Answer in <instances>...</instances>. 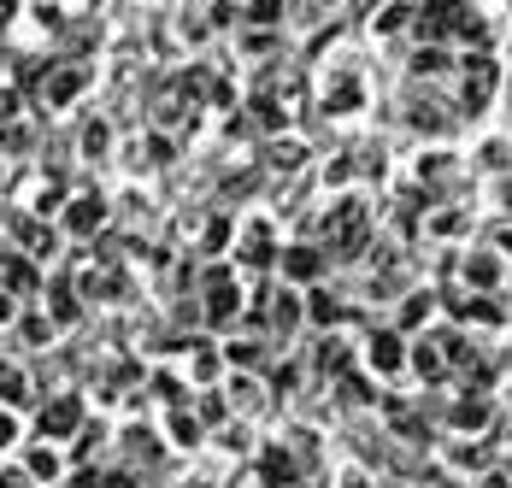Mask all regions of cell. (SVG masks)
I'll list each match as a JSON object with an SVG mask.
<instances>
[{"mask_svg":"<svg viewBox=\"0 0 512 488\" xmlns=\"http://www.w3.org/2000/svg\"><path fill=\"white\" fill-rule=\"evenodd\" d=\"M365 230H371V212H365L359 200H342V206L324 218V242H330V253H336V259H359Z\"/></svg>","mask_w":512,"mask_h":488,"instance_id":"1","label":"cell"},{"mask_svg":"<svg viewBox=\"0 0 512 488\" xmlns=\"http://www.w3.org/2000/svg\"><path fill=\"white\" fill-rule=\"evenodd\" d=\"M489 418H495V400H489L483 389H465L460 400L448 406V424H454L460 436H483V430H489Z\"/></svg>","mask_w":512,"mask_h":488,"instance_id":"2","label":"cell"},{"mask_svg":"<svg viewBox=\"0 0 512 488\" xmlns=\"http://www.w3.org/2000/svg\"><path fill=\"white\" fill-rule=\"evenodd\" d=\"M83 430V400L77 394H53L48 406H42V436L48 441H65Z\"/></svg>","mask_w":512,"mask_h":488,"instance_id":"3","label":"cell"},{"mask_svg":"<svg viewBox=\"0 0 512 488\" xmlns=\"http://www.w3.org/2000/svg\"><path fill=\"white\" fill-rule=\"evenodd\" d=\"M365 365H371L377 377H395V371L407 365V342H401V330H377V336L365 342Z\"/></svg>","mask_w":512,"mask_h":488,"instance_id":"4","label":"cell"},{"mask_svg":"<svg viewBox=\"0 0 512 488\" xmlns=\"http://www.w3.org/2000/svg\"><path fill=\"white\" fill-rule=\"evenodd\" d=\"M295 471H301V465H295V453H289L283 441H265V447H259V488H289Z\"/></svg>","mask_w":512,"mask_h":488,"instance_id":"5","label":"cell"},{"mask_svg":"<svg viewBox=\"0 0 512 488\" xmlns=\"http://www.w3.org/2000/svg\"><path fill=\"white\" fill-rule=\"evenodd\" d=\"M489 95H495V59L477 53V59H465V112H483Z\"/></svg>","mask_w":512,"mask_h":488,"instance_id":"6","label":"cell"},{"mask_svg":"<svg viewBox=\"0 0 512 488\" xmlns=\"http://www.w3.org/2000/svg\"><path fill=\"white\" fill-rule=\"evenodd\" d=\"M236 318H242V289H236V283L206 289V324H212V330H230Z\"/></svg>","mask_w":512,"mask_h":488,"instance_id":"7","label":"cell"},{"mask_svg":"<svg viewBox=\"0 0 512 488\" xmlns=\"http://www.w3.org/2000/svg\"><path fill=\"white\" fill-rule=\"evenodd\" d=\"M101 224H106V200L101 195H77L71 200V212H65V230H71V236H95Z\"/></svg>","mask_w":512,"mask_h":488,"instance_id":"8","label":"cell"},{"mask_svg":"<svg viewBox=\"0 0 512 488\" xmlns=\"http://www.w3.org/2000/svg\"><path fill=\"white\" fill-rule=\"evenodd\" d=\"M165 436H171V447H201L206 430L189 406H171V412H165Z\"/></svg>","mask_w":512,"mask_h":488,"instance_id":"9","label":"cell"},{"mask_svg":"<svg viewBox=\"0 0 512 488\" xmlns=\"http://www.w3.org/2000/svg\"><path fill=\"white\" fill-rule=\"evenodd\" d=\"M24 471H30V483H59V477H65V453H59V447H30Z\"/></svg>","mask_w":512,"mask_h":488,"instance_id":"10","label":"cell"},{"mask_svg":"<svg viewBox=\"0 0 512 488\" xmlns=\"http://www.w3.org/2000/svg\"><path fill=\"white\" fill-rule=\"evenodd\" d=\"M407 365L424 377V383H442V377H448V359H442V347H436V342H418L407 353Z\"/></svg>","mask_w":512,"mask_h":488,"instance_id":"11","label":"cell"},{"mask_svg":"<svg viewBox=\"0 0 512 488\" xmlns=\"http://www.w3.org/2000/svg\"><path fill=\"white\" fill-rule=\"evenodd\" d=\"M448 465H454V471H489V441H454V447H448Z\"/></svg>","mask_w":512,"mask_h":488,"instance_id":"12","label":"cell"},{"mask_svg":"<svg viewBox=\"0 0 512 488\" xmlns=\"http://www.w3.org/2000/svg\"><path fill=\"white\" fill-rule=\"evenodd\" d=\"M318 271H324L318 247H289V253H283V277H295V283H312Z\"/></svg>","mask_w":512,"mask_h":488,"instance_id":"13","label":"cell"},{"mask_svg":"<svg viewBox=\"0 0 512 488\" xmlns=\"http://www.w3.org/2000/svg\"><path fill=\"white\" fill-rule=\"evenodd\" d=\"M83 83H89V71L83 65H71V71H59L48 83V106H71V100L83 95Z\"/></svg>","mask_w":512,"mask_h":488,"instance_id":"14","label":"cell"},{"mask_svg":"<svg viewBox=\"0 0 512 488\" xmlns=\"http://www.w3.org/2000/svg\"><path fill=\"white\" fill-rule=\"evenodd\" d=\"M307 318L312 324H318V330H336V324H342V318H348V306H342V300H336V294H312V306H307Z\"/></svg>","mask_w":512,"mask_h":488,"instance_id":"15","label":"cell"},{"mask_svg":"<svg viewBox=\"0 0 512 488\" xmlns=\"http://www.w3.org/2000/svg\"><path fill=\"white\" fill-rule=\"evenodd\" d=\"M242 259H248V265H265V259H271V224H248V230H242Z\"/></svg>","mask_w":512,"mask_h":488,"instance_id":"16","label":"cell"},{"mask_svg":"<svg viewBox=\"0 0 512 488\" xmlns=\"http://www.w3.org/2000/svg\"><path fill=\"white\" fill-rule=\"evenodd\" d=\"M0 400H6V406H24V400H30V377H24L18 365H0Z\"/></svg>","mask_w":512,"mask_h":488,"instance_id":"17","label":"cell"},{"mask_svg":"<svg viewBox=\"0 0 512 488\" xmlns=\"http://www.w3.org/2000/svg\"><path fill=\"white\" fill-rule=\"evenodd\" d=\"M495 277H501V265H495L489 253H471V259H465V283H471V289H495Z\"/></svg>","mask_w":512,"mask_h":488,"instance_id":"18","label":"cell"},{"mask_svg":"<svg viewBox=\"0 0 512 488\" xmlns=\"http://www.w3.org/2000/svg\"><path fill=\"white\" fill-rule=\"evenodd\" d=\"M430 312H436V294H407V306H401V330H418V324H430Z\"/></svg>","mask_w":512,"mask_h":488,"instance_id":"19","label":"cell"},{"mask_svg":"<svg viewBox=\"0 0 512 488\" xmlns=\"http://www.w3.org/2000/svg\"><path fill=\"white\" fill-rule=\"evenodd\" d=\"M224 394H230V406H236V412H254V406H259V394H265V389H259L254 377L242 371V377H230V389H224Z\"/></svg>","mask_w":512,"mask_h":488,"instance_id":"20","label":"cell"},{"mask_svg":"<svg viewBox=\"0 0 512 488\" xmlns=\"http://www.w3.org/2000/svg\"><path fill=\"white\" fill-rule=\"evenodd\" d=\"M318 365H324L330 377H342V371H348V342H342V336H324V347H318Z\"/></svg>","mask_w":512,"mask_h":488,"instance_id":"21","label":"cell"},{"mask_svg":"<svg viewBox=\"0 0 512 488\" xmlns=\"http://www.w3.org/2000/svg\"><path fill=\"white\" fill-rule=\"evenodd\" d=\"M18 236H24V247H30V259H53V230H42V224H18Z\"/></svg>","mask_w":512,"mask_h":488,"instance_id":"22","label":"cell"},{"mask_svg":"<svg viewBox=\"0 0 512 488\" xmlns=\"http://www.w3.org/2000/svg\"><path fill=\"white\" fill-rule=\"evenodd\" d=\"M271 300H277V306H271V324H277V330H295V324H301V300H295L289 289L271 294Z\"/></svg>","mask_w":512,"mask_h":488,"instance_id":"23","label":"cell"},{"mask_svg":"<svg viewBox=\"0 0 512 488\" xmlns=\"http://www.w3.org/2000/svg\"><path fill=\"white\" fill-rule=\"evenodd\" d=\"M336 389H342V400H348V406H371V400H377V394H371V383H365V377H354V371H342V377H336Z\"/></svg>","mask_w":512,"mask_h":488,"instance_id":"24","label":"cell"},{"mask_svg":"<svg viewBox=\"0 0 512 488\" xmlns=\"http://www.w3.org/2000/svg\"><path fill=\"white\" fill-rule=\"evenodd\" d=\"M59 324H77V294L71 289H53V330Z\"/></svg>","mask_w":512,"mask_h":488,"instance_id":"25","label":"cell"},{"mask_svg":"<svg viewBox=\"0 0 512 488\" xmlns=\"http://www.w3.org/2000/svg\"><path fill=\"white\" fill-rule=\"evenodd\" d=\"M6 289H12V294H36V271L12 259V265H6Z\"/></svg>","mask_w":512,"mask_h":488,"instance_id":"26","label":"cell"},{"mask_svg":"<svg viewBox=\"0 0 512 488\" xmlns=\"http://www.w3.org/2000/svg\"><path fill=\"white\" fill-rule=\"evenodd\" d=\"M24 342H30V347L53 342V318H42V312H30V318H24Z\"/></svg>","mask_w":512,"mask_h":488,"instance_id":"27","label":"cell"},{"mask_svg":"<svg viewBox=\"0 0 512 488\" xmlns=\"http://www.w3.org/2000/svg\"><path fill=\"white\" fill-rule=\"evenodd\" d=\"M407 18H412V6H401V0H395V6H383V18H377V36H395Z\"/></svg>","mask_w":512,"mask_h":488,"instance_id":"28","label":"cell"},{"mask_svg":"<svg viewBox=\"0 0 512 488\" xmlns=\"http://www.w3.org/2000/svg\"><path fill=\"white\" fill-rule=\"evenodd\" d=\"M301 142H289V147H271V171H301Z\"/></svg>","mask_w":512,"mask_h":488,"instance_id":"29","label":"cell"},{"mask_svg":"<svg viewBox=\"0 0 512 488\" xmlns=\"http://www.w3.org/2000/svg\"><path fill=\"white\" fill-rule=\"evenodd\" d=\"M18 436H24L18 412H12V406H0V453H6V447H18Z\"/></svg>","mask_w":512,"mask_h":488,"instance_id":"30","label":"cell"},{"mask_svg":"<svg viewBox=\"0 0 512 488\" xmlns=\"http://www.w3.org/2000/svg\"><path fill=\"white\" fill-rule=\"evenodd\" d=\"M224 359L248 371V365H259V342H230V347H224Z\"/></svg>","mask_w":512,"mask_h":488,"instance_id":"31","label":"cell"},{"mask_svg":"<svg viewBox=\"0 0 512 488\" xmlns=\"http://www.w3.org/2000/svg\"><path fill=\"white\" fill-rule=\"evenodd\" d=\"M412 71H424V77H436V71H448V53H442V48H424L418 59H412Z\"/></svg>","mask_w":512,"mask_h":488,"instance_id":"32","label":"cell"},{"mask_svg":"<svg viewBox=\"0 0 512 488\" xmlns=\"http://www.w3.org/2000/svg\"><path fill=\"white\" fill-rule=\"evenodd\" d=\"M224 412H230V400H224V394H201V412H195V418H201V424H218Z\"/></svg>","mask_w":512,"mask_h":488,"instance_id":"33","label":"cell"},{"mask_svg":"<svg viewBox=\"0 0 512 488\" xmlns=\"http://www.w3.org/2000/svg\"><path fill=\"white\" fill-rule=\"evenodd\" d=\"M359 106V83H336V95H330V112H354Z\"/></svg>","mask_w":512,"mask_h":488,"instance_id":"34","label":"cell"},{"mask_svg":"<svg viewBox=\"0 0 512 488\" xmlns=\"http://www.w3.org/2000/svg\"><path fill=\"white\" fill-rule=\"evenodd\" d=\"M0 488H36V483H30V471H24V465H12V471H0Z\"/></svg>","mask_w":512,"mask_h":488,"instance_id":"35","label":"cell"},{"mask_svg":"<svg viewBox=\"0 0 512 488\" xmlns=\"http://www.w3.org/2000/svg\"><path fill=\"white\" fill-rule=\"evenodd\" d=\"M106 147V124H89V130H83V153H101Z\"/></svg>","mask_w":512,"mask_h":488,"instance_id":"36","label":"cell"},{"mask_svg":"<svg viewBox=\"0 0 512 488\" xmlns=\"http://www.w3.org/2000/svg\"><path fill=\"white\" fill-rule=\"evenodd\" d=\"M277 12H283V0H259V6H254L259 24H277Z\"/></svg>","mask_w":512,"mask_h":488,"instance_id":"37","label":"cell"},{"mask_svg":"<svg viewBox=\"0 0 512 488\" xmlns=\"http://www.w3.org/2000/svg\"><path fill=\"white\" fill-rule=\"evenodd\" d=\"M477 488H512V477H507V471H483V477H477Z\"/></svg>","mask_w":512,"mask_h":488,"instance_id":"38","label":"cell"},{"mask_svg":"<svg viewBox=\"0 0 512 488\" xmlns=\"http://www.w3.org/2000/svg\"><path fill=\"white\" fill-rule=\"evenodd\" d=\"M342 488H371V477H365L359 465H348V471H342Z\"/></svg>","mask_w":512,"mask_h":488,"instance_id":"39","label":"cell"},{"mask_svg":"<svg viewBox=\"0 0 512 488\" xmlns=\"http://www.w3.org/2000/svg\"><path fill=\"white\" fill-rule=\"evenodd\" d=\"M101 488H136V477H130V471H112V477H106Z\"/></svg>","mask_w":512,"mask_h":488,"instance_id":"40","label":"cell"},{"mask_svg":"<svg viewBox=\"0 0 512 488\" xmlns=\"http://www.w3.org/2000/svg\"><path fill=\"white\" fill-rule=\"evenodd\" d=\"M12 112H18V95H12V89H0V118H12Z\"/></svg>","mask_w":512,"mask_h":488,"instance_id":"41","label":"cell"},{"mask_svg":"<svg viewBox=\"0 0 512 488\" xmlns=\"http://www.w3.org/2000/svg\"><path fill=\"white\" fill-rule=\"evenodd\" d=\"M189 488H218V483H206V477H201V483H189Z\"/></svg>","mask_w":512,"mask_h":488,"instance_id":"42","label":"cell"},{"mask_svg":"<svg viewBox=\"0 0 512 488\" xmlns=\"http://www.w3.org/2000/svg\"><path fill=\"white\" fill-rule=\"evenodd\" d=\"M507 206H512V183H507Z\"/></svg>","mask_w":512,"mask_h":488,"instance_id":"43","label":"cell"},{"mask_svg":"<svg viewBox=\"0 0 512 488\" xmlns=\"http://www.w3.org/2000/svg\"><path fill=\"white\" fill-rule=\"evenodd\" d=\"M389 488H412V483H389Z\"/></svg>","mask_w":512,"mask_h":488,"instance_id":"44","label":"cell"}]
</instances>
